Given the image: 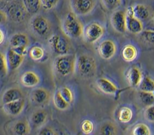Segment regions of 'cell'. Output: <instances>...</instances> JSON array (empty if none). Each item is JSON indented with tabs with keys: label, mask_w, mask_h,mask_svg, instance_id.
Returning <instances> with one entry per match:
<instances>
[{
	"label": "cell",
	"mask_w": 154,
	"mask_h": 135,
	"mask_svg": "<svg viewBox=\"0 0 154 135\" xmlns=\"http://www.w3.org/2000/svg\"><path fill=\"white\" fill-rule=\"evenodd\" d=\"M84 28L79 16L71 11L66 14L61 21V31L68 39H78L82 38Z\"/></svg>",
	"instance_id": "cell-1"
},
{
	"label": "cell",
	"mask_w": 154,
	"mask_h": 135,
	"mask_svg": "<svg viewBox=\"0 0 154 135\" xmlns=\"http://www.w3.org/2000/svg\"><path fill=\"white\" fill-rule=\"evenodd\" d=\"M76 56L73 54L57 56L53 63V68L57 76L66 77L75 71Z\"/></svg>",
	"instance_id": "cell-2"
},
{
	"label": "cell",
	"mask_w": 154,
	"mask_h": 135,
	"mask_svg": "<svg viewBox=\"0 0 154 135\" xmlns=\"http://www.w3.org/2000/svg\"><path fill=\"white\" fill-rule=\"evenodd\" d=\"M97 62L93 56L81 54L76 56L75 71L84 78L93 77L97 71Z\"/></svg>",
	"instance_id": "cell-3"
},
{
	"label": "cell",
	"mask_w": 154,
	"mask_h": 135,
	"mask_svg": "<svg viewBox=\"0 0 154 135\" xmlns=\"http://www.w3.org/2000/svg\"><path fill=\"white\" fill-rule=\"evenodd\" d=\"M29 26L30 31L39 38L47 36L51 29V24L49 20L39 13L32 15L29 20Z\"/></svg>",
	"instance_id": "cell-4"
},
{
	"label": "cell",
	"mask_w": 154,
	"mask_h": 135,
	"mask_svg": "<svg viewBox=\"0 0 154 135\" xmlns=\"http://www.w3.org/2000/svg\"><path fill=\"white\" fill-rule=\"evenodd\" d=\"M51 51L57 56L70 54L71 47L69 42L63 36L58 34H53L48 40Z\"/></svg>",
	"instance_id": "cell-5"
},
{
	"label": "cell",
	"mask_w": 154,
	"mask_h": 135,
	"mask_svg": "<svg viewBox=\"0 0 154 135\" xmlns=\"http://www.w3.org/2000/svg\"><path fill=\"white\" fill-rule=\"evenodd\" d=\"M5 9V10L7 13L9 19L17 23L24 21L29 14L22 1L19 2L17 0H13L6 6Z\"/></svg>",
	"instance_id": "cell-6"
},
{
	"label": "cell",
	"mask_w": 154,
	"mask_h": 135,
	"mask_svg": "<svg viewBox=\"0 0 154 135\" xmlns=\"http://www.w3.org/2000/svg\"><path fill=\"white\" fill-rule=\"evenodd\" d=\"M105 28L97 22H91L87 25L84 30L83 39L88 44H94L98 42L104 35Z\"/></svg>",
	"instance_id": "cell-7"
},
{
	"label": "cell",
	"mask_w": 154,
	"mask_h": 135,
	"mask_svg": "<svg viewBox=\"0 0 154 135\" xmlns=\"http://www.w3.org/2000/svg\"><path fill=\"white\" fill-rule=\"evenodd\" d=\"M96 6V0H69L71 11L79 16L90 14Z\"/></svg>",
	"instance_id": "cell-8"
},
{
	"label": "cell",
	"mask_w": 154,
	"mask_h": 135,
	"mask_svg": "<svg viewBox=\"0 0 154 135\" xmlns=\"http://www.w3.org/2000/svg\"><path fill=\"white\" fill-rule=\"evenodd\" d=\"M30 101L38 106H44L47 105L51 98L50 92L42 87L34 88L29 95Z\"/></svg>",
	"instance_id": "cell-9"
},
{
	"label": "cell",
	"mask_w": 154,
	"mask_h": 135,
	"mask_svg": "<svg viewBox=\"0 0 154 135\" xmlns=\"http://www.w3.org/2000/svg\"><path fill=\"white\" fill-rule=\"evenodd\" d=\"M26 102L24 98L3 104L2 110L8 116L16 117L20 115L26 108Z\"/></svg>",
	"instance_id": "cell-10"
},
{
	"label": "cell",
	"mask_w": 154,
	"mask_h": 135,
	"mask_svg": "<svg viewBox=\"0 0 154 135\" xmlns=\"http://www.w3.org/2000/svg\"><path fill=\"white\" fill-rule=\"evenodd\" d=\"M111 24L117 33L120 34L126 33L127 31L126 12L121 10L114 11L111 16Z\"/></svg>",
	"instance_id": "cell-11"
},
{
	"label": "cell",
	"mask_w": 154,
	"mask_h": 135,
	"mask_svg": "<svg viewBox=\"0 0 154 135\" xmlns=\"http://www.w3.org/2000/svg\"><path fill=\"white\" fill-rule=\"evenodd\" d=\"M126 14L127 31L134 34H140L144 30L143 24L141 20L134 15L131 6L128 8Z\"/></svg>",
	"instance_id": "cell-12"
},
{
	"label": "cell",
	"mask_w": 154,
	"mask_h": 135,
	"mask_svg": "<svg viewBox=\"0 0 154 135\" xmlns=\"http://www.w3.org/2000/svg\"><path fill=\"white\" fill-rule=\"evenodd\" d=\"M48 119V114L44 109L39 108L34 110L30 115L29 122L32 128L40 129L45 125Z\"/></svg>",
	"instance_id": "cell-13"
},
{
	"label": "cell",
	"mask_w": 154,
	"mask_h": 135,
	"mask_svg": "<svg viewBox=\"0 0 154 135\" xmlns=\"http://www.w3.org/2000/svg\"><path fill=\"white\" fill-rule=\"evenodd\" d=\"M116 52V45L112 40H104L99 45L98 53L100 57L104 60L111 59L115 56Z\"/></svg>",
	"instance_id": "cell-14"
},
{
	"label": "cell",
	"mask_w": 154,
	"mask_h": 135,
	"mask_svg": "<svg viewBox=\"0 0 154 135\" xmlns=\"http://www.w3.org/2000/svg\"><path fill=\"white\" fill-rule=\"evenodd\" d=\"M9 130L15 135H27L30 133L32 126L27 119H20L9 124Z\"/></svg>",
	"instance_id": "cell-15"
},
{
	"label": "cell",
	"mask_w": 154,
	"mask_h": 135,
	"mask_svg": "<svg viewBox=\"0 0 154 135\" xmlns=\"http://www.w3.org/2000/svg\"><path fill=\"white\" fill-rule=\"evenodd\" d=\"M21 85L27 88H34L37 87L41 82L40 76L35 71L29 70L24 72L20 77Z\"/></svg>",
	"instance_id": "cell-16"
},
{
	"label": "cell",
	"mask_w": 154,
	"mask_h": 135,
	"mask_svg": "<svg viewBox=\"0 0 154 135\" xmlns=\"http://www.w3.org/2000/svg\"><path fill=\"white\" fill-rule=\"evenodd\" d=\"M96 85L102 93L109 95H116L119 92L117 86L110 80L105 77H100L96 80Z\"/></svg>",
	"instance_id": "cell-17"
},
{
	"label": "cell",
	"mask_w": 154,
	"mask_h": 135,
	"mask_svg": "<svg viewBox=\"0 0 154 135\" xmlns=\"http://www.w3.org/2000/svg\"><path fill=\"white\" fill-rule=\"evenodd\" d=\"M6 54L9 68L12 71H15L19 69L25 59V56L18 54L11 48L8 50Z\"/></svg>",
	"instance_id": "cell-18"
},
{
	"label": "cell",
	"mask_w": 154,
	"mask_h": 135,
	"mask_svg": "<svg viewBox=\"0 0 154 135\" xmlns=\"http://www.w3.org/2000/svg\"><path fill=\"white\" fill-rule=\"evenodd\" d=\"M23 91L18 87H11L5 91L2 96V103L3 104L12 101L24 98Z\"/></svg>",
	"instance_id": "cell-19"
},
{
	"label": "cell",
	"mask_w": 154,
	"mask_h": 135,
	"mask_svg": "<svg viewBox=\"0 0 154 135\" xmlns=\"http://www.w3.org/2000/svg\"><path fill=\"white\" fill-rule=\"evenodd\" d=\"M143 76L139 68L132 66L126 74V80L131 88H138Z\"/></svg>",
	"instance_id": "cell-20"
},
{
	"label": "cell",
	"mask_w": 154,
	"mask_h": 135,
	"mask_svg": "<svg viewBox=\"0 0 154 135\" xmlns=\"http://www.w3.org/2000/svg\"><path fill=\"white\" fill-rule=\"evenodd\" d=\"M10 48H17L19 46L29 47L30 39L29 36L24 33L18 32L14 33L9 39Z\"/></svg>",
	"instance_id": "cell-21"
},
{
	"label": "cell",
	"mask_w": 154,
	"mask_h": 135,
	"mask_svg": "<svg viewBox=\"0 0 154 135\" xmlns=\"http://www.w3.org/2000/svg\"><path fill=\"white\" fill-rule=\"evenodd\" d=\"M28 55L30 58L35 62L42 61L47 56L45 50L39 45H34L29 48Z\"/></svg>",
	"instance_id": "cell-22"
},
{
	"label": "cell",
	"mask_w": 154,
	"mask_h": 135,
	"mask_svg": "<svg viewBox=\"0 0 154 135\" xmlns=\"http://www.w3.org/2000/svg\"><path fill=\"white\" fill-rule=\"evenodd\" d=\"M132 7L134 15L140 20H147L150 16L149 9L143 4H136Z\"/></svg>",
	"instance_id": "cell-23"
},
{
	"label": "cell",
	"mask_w": 154,
	"mask_h": 135,
	"mask_svg": "<svg viewBox=\"0 0 154 135\" xmlns=\"http://www.w3.org/2000/svg\"><path fill=\"white\" fill-rule=\"evenodd\" d=\"M138 56V51L136 47L131 44L125 45L122 51L123 59L127 62H131L135 60Z\"/></svg>",
	"instance_id": "cell-24"
},
{
	"label": "cell",
	"mask_w": 154,
	"mask_h": 135,
	"mask_svg": "<svg viewBox=\"0 0 154 135\" xmlns=\"http://www.w3.org/2000/svg\"><path fill=\"white\" fill-rule=\"evenodd\" d=\"M22 3L29 14H38L42 8L40 0H21Z\"/></svg>",
	"instance_id": "cell-25"
},
{
	"label": "cell",
	"mask_w": 154,
	"mask_h": 135,
	"mask_svg": "<svg viewBox=\"0 0 154 135\" xmlns=\"http://www.w3.org/2000/svg\"><path fill=\"white\" fill-rule=\"evenodd\" d=\"M99 133L103 135H115L118 133L117 126L112 121H105L100 126Z\"/></svg>",
	"instance_id": "cell-26"
},
{
	"label": "cell",
	"mask_w": 154,
	"mask_h": 135,
	"mask_svg": "<svg viewBox=\"0 0 154 135\" xmlns=\"http://www.w3.org/2000/svg\"><path fill=\"white\" fill-rule=\"evenodd\" d=\"M53 102L54 107L60 111L67 110L70 108L71 106L61 97L57 90L54 92L53 95Z\"/></svg>",
	"instance_id": "cell-27"
},
{
	"label": "cell",
	"mask_w": 154,
	"mask_h": 135,
	"mask_svg": "<svg viewBox=\"0 0 154 135\" xmlns=\"http://www.w3.org/2000/svg\"><path fill=\"white\" fill-rule=\"evenodd\" d=\"M138 89L140 91L154 92V80L149 76L143 77Z\"/></svg>",
	"instance_id": "cell-28"
},
{
	"label": "cell",
	"mask_w": 154,
	"mask_h": 135,
	"mask_svg": "<svg viewBox=\"0 0 154 135\" xmlns=\"http://www.w3.org/2000/svg\"><path fill=\"white\" fill-rule=\"evenodd\" d=\"M133 117V112L128 107H122L119 112L118 119L122 123H128L131 121Z\"/></svg>",
	"instance_id": "cell-29"
},
{
	"label": "cell",
	"mask_w": 154,
	"mask_h": 135,
	"mask_svg": "<svg viewBox=\"0 0 154 135\" xmlns=\"http://www.w3.org/2000/svg\"><path fill=\"white\" fill-rule=\"evenodd\" d=\"M57 91H59L61 97L71 105L74 101V94L70 88L66 86H63L59 88Z\"/></svg>",
	"instance_id": "cell-30"
},
{
	"label": "cell",
	"mask_w": 154,
	"mask_h": 135,
	"mask_svg": "<svg viewBox=\"0 0 154 135\" xmlns=\"http://www.w3.org/2000/svg\"><path fill=\"white\" fill-rule=\"evenodd\" d=\"M9 70L6 54L0 51V79H5L7 77Z\"/></svg>",
	"instance_id": "cell-31"
},
{
	"label": "cell",
	"mask_w": 154,
	"mask_h": 135,
	"mask_svg": "<svg viewBox=\"0 0 154 135\" xmlns=\"http://www.w3.org/2000/svg\"><path fill=\"white\" fill-rule=\"evenodd\" d=\"M138 97L140 101L146 106H149L154 103V92H144L139 91Z\"/></svg>",
	"instance_id": "cell-32"
},
{
	"label": "cell",
	"mask_w": 154,
	"mask_h": 135,
	"mask_svg": "<svg viewBox=\"0 0 154 135\" xmlns=\"http://www.w3.org/2000/svg\"><path fill=\"white\" fill-rule=\"evenodd\" d=\"M150 133V128L143 123L136 124L132 131V134L134 135H149Z\"/></svg>",
	"instance_id": "cell-33"
},
{
	"label": "cell",
	"mask_w": 154,
	"mask_h": 135,
	"mask_svg": "<svg viewBox=\"0 0 154 135\" xmlns=\"http://www.w3.org/2000/svg\"><path fill=\"white\" fill-rule=\"evenodd\" d=\"M101 2L106 9L114 11L121 6L122 0H101Z\"/></svg>",
	"instance_id": "cell-34"
},
{
	"label": "cell",
	"mask_w": 154,
	"mask_h": 135,
	"mask_svg": "<svg viewBox=\"0 0 154 135\" xmlns=\"http://www.w3.org/2000/svg\"><path fill=\"white\" fill-rule=\"evenodd\" d=\"M81 129L82 132L85 134H91L94 130V125L93 122L90 119L84 120L81 123Z\"/></svg>",
	"instance_id": "cell-35"
},
{
	"label": "cell",
	"mask_w": 154,
	"mask_h": 135,
	"mask_svg": "<svg viewBox=\"0 0 154 135\" xmlns=\"http://www.w3.org/2000/svg\"><path fill=\"white\" fill-rule=\"evenodd\" d=\"M140 34L145 42L154 45V30H143Z\"/></svg>",
	"instance_id": "cell-36"
},
{
	"label": "cell",
	"mask_w": 154,
	"mask_h": 135,
	"mask_svg": "<svg viewBox=\"0 0 154 135\" xmlns=\"http://www.w3.org/2000/svg\"><path fill=\"white\" fill-rule=\"evenodd\" d=\"M42 8L49 11L54 9L59 4L60 0H40Z\"/></svg>",
	"instance_id": "cell-37"
},
{
	"label": "cell",
	"mask_w": 154,
	"mask_h": 135,
	"mask_svg": "<svg viewBox=\"0 0 154 135\" xmlns=\"http://www.w3.org/2000/svg\"><path fill=\"white\" fill-rule=\"evenodd\" d=\"M144 117L149 122H154V105L147 106L144 111Z\"/></svg>",
	"instance_id": "cell-38"
},
{
	"label": "cell",
	"mask_w": 154,
	"mask_h": 135,
	"mask_svg": "<svg viewBox=\"0 0 154 135\" xmlns=\"http://www.w3.org/2000/svg\"><path fill=\"white\" fill-rule=\"evenodd\" d=\"M56 134L57 133L53 128L45 125L41 127L38 132L39 135H54Z\"/></svg>",
	"instance_id": "cell-39"
},
{
	"label": "cell",
	"mask_w": 154,
	"mask_h": 135,
	"mask_svg": "<svg viewBox=\"0 0 154 135\" xmlns=\"http://www.w3.org/2000/svg\"><path fill=\"white\" fill-rule=\"evenodd\" d=\"M29 48V47H27V46H19L17 48H11L18 54L26 57V56L28 54Z\"/></svg>",
	"instance_id": "cell-40"
},
{
	"label": "cell",
	"mask_w": 154,
	"mask_h": 135,
	"mask_svg": "<svg viewBox=\"0 0 154 135\" xmlns=\"http://www.w3.org/2000/svg\"><path fill=\"white\" fill-rule=\"evenodd\" d=\"M9 19L8 15L5 10L0 9V25L6 23Z\"/></svg>",
	"instance_id": "cell-41"
},
{
	"label": "cell",
	"mask_w": 154,
	"mask_h": 135,
	"mask_svg": "<svg viewBox=\"0 0 154 135\" xmlns=\"http://www.w3.org/2000/svg\"><path fill=\"white\" fill-rule=\"evenodd\" d=\"M6 39V33L4 30L0 27V45H2Z\"/></svg>",
	"instance_id": "cell-42"
},
{
	"label": "cell",
	"mask_w": 154,
	"mask_h": 135,
	"mask_svg": "<svg viewBox=\"0 0 154 135\" xmlns=\"http://www.w3.org/2000/svg\"><path fill=\"white\" fill-rule=\"evenodd\" d=\"M0 88H1V85H0Z\"/></svg>",
	"instance_id": "cell-43"
},
{
	"label": "cell",
	"mask_w": 154,
	"mask_h": 135,
	"mask_svg": "<svg viewBox=\"0 0 154 135\" xmlns=\"http://www.w3.org/2000/svg\"><path fill=\"white\" fill-rule=\"evenodd\" d=\"M11 1H13V0H11Z\"/></svg>",
	"instance_id": "cell-44"
}]
</instances>
